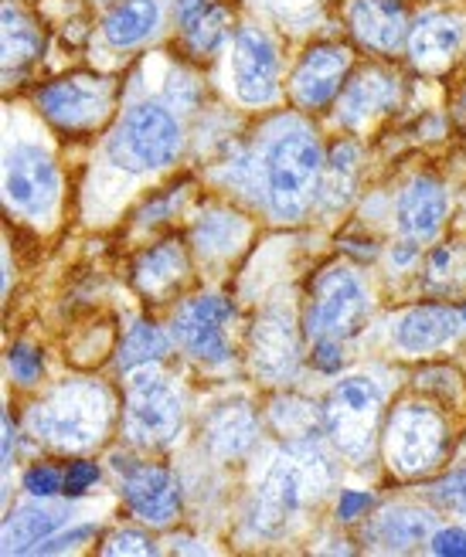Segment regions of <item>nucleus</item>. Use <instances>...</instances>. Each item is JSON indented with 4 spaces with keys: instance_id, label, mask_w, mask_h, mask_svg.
Listing matches in <instances>:
<instances>
[{
    "instance_id": "obj_34",
    "label": "nucleus",
    "mask_w": 466,
    "mask_h": 557,
    "mask_svg": "<svg viewBox=\"0 0 466 557\" xmlns=\"http://www.w3.org/2000/svg\"><path fill=\"white\" fill-rule=\"evenodd\" d=\"M11 371H14V377L21 384H35L41 377V371H45V360L32 344H17L11 350Z\"/></svg>"
},
{
    "instance_id": "obj_41",
    "label": "nucleus",
    "mask_w": 466,
    "mask_h": 557,
    "mask_svg": "<svg viewBox=\"0 0 466 557\" xmlns=\"http://www.w3.org/2000/svg\"><path fill=\"white\" fill-rule=\"evenodd\" d=\"M314 364L320 371H338L344 364V357L338 350V341H317V350H314Z\"/></svg>"
},
{
    "instance_id": "obj_38",
    "label": "nucleus",
    "mask_w": 466,
    "mask_h": 557,
    "mask_svg": "<svg viewBox=\"0 0 466 557\" xmlns=\"http://www.w3.org/2000/svg\"><path fill=\"white\" fill-rule=\"evenodd\" d=\"M432 554H453V557H463L466 554V531L459 527H446V531H436L432 541H429Z\"/></svg>"
},
{
    "instance_id": "obj_23",
    "label": "nucleus",
    "mask_w": 466,
    "mask_h": 557,
    "mask_svg": "<svg viewBox=\"0 0 466 557\" xmlns=\"http://www.w3.org/2000/svg\"><path fill=\"white\" fill-rule=\"evenodd\" d=\"M177 27L195 54H211L229 35V11L211 0H174Z\"/></svg>"
},
{
    "instance_id": "obj_35",
    "label": "nucleus",
    "mask_w": 466,
    "mask_h": 557,
    "mask_svg": "<svg viewBox=\"0 0 466 557\" xmlns=\"http://www.w3.org/2000/svg\"><path fill=\"white\" fill-rule=\"evenodd\" d=\"M432 496L440 499V504L453 513H466V469L463 472H453L443 483L432 486Z\"/></svg>"
},
{
    "instance_id": "obj_45",
    "label": "nucleus",
    "mask_w": 466,
    "mask_h": 557,
    "mask_svg": "<svg viewBox=\"0 0 466 557\" xmlns=\"http://www.w3.org/2000/svg\"><path fill=\"white\" fill-rule=\"evenodd\" d=\"M463 317H466V306H463Z\"/></svg>"
},
{
    "instance_id": "obj_1",
    "label": "nucleus",
    "mask_w": 466,
    "mask_h": 557,
    "mask_svg": "<svg viewBox=\"0 0 466 557\" xmlns=\"http://www.w3.org/2000/svg\"><path fill=\"white\" fill-rule=\"evenodd\" d=\"M331 486V462L314 438H296L259 483L253 523L259 534H283L290 520Z\"/></svg>"
},
{
    "instance_id": "obj_14",
    "label": "nucleus",
    "mask_w": 466,
    "mask_h": 557,
    "mask_svg": "<svg viewBox=\"0 0 466 557\" xmlns=\"http://www.w3.org/2000/svg\"><path fill=\"white\" fill-rule=\"evenodd\" d=\"M116 462L123 472V499L130 504V510L154 527L174 523L181 510V493L171 480V472L160 466H136V462L123 466V459Z\"/></svg>"
},
{
    "instance_id": "obj_28",
    "label": "nucleus",
    "mask_w": 466,
    "mask_h": 557,
    "mask_svg": "<svg viewBox=\"0 0 466 557\" xmlns=\"http://www.w3.org/2000/svg\"><path fill=\"white\" fill-rule=\"evenodd\" d=\"M354 184H358V147L338 144L331 160H327V166H323L317 205L327 208V211L344 208L354 198Z\"/></svg>"
},
{
    "instance_id": "obj_42",
    "label": "nucleus",
    "mask_w": 466,
    "mask_h": 557,
    "mask_svg": "<svg viewBox=\"0 0 466 557\" xmlns=\"http://www.w3.org/2000/svg\"><path fill=\"white\" fill-rule=\"evenodd\" d=\"M416 259H419V245H416L413 238H405L402 245L392 248V262H395L398 269H405L408 262H416Z\"/></svg>"
},
{
    "instance_id": "obj_36",
    "label": "nucleus",
    "mask_w": 466,
    "mask_h": 557,
    "mask_svg": "<svg viewBox=\"0 0 466 557\" xmlns=\"http://www.w3.org/2000/svg\"><path fill=\"white\" fill-rule=\"evenodd\" d=\"M96 480H99V466L96 462H72L69 476H65V493L69 496H82Z\"/></svg>"
},
{
    "instance_id": "obj_29",
    "label": "nucleus",
    "mask_w": 466,
    "mask_h": 557,
    "mask_svg": "<svg viewBox=\"0 0 466 557\" xmlns=\"http://www.w3.org/2000/svg\"><path fill=\"white\" fill-rule=\"evenodd\" d=\"M41 32H38V24L27 17L24 11H17L14 4L4 8V72L11 75L14 65L24 69V65H32L38 54H41Z\"/></svg>"
},
{
    "instance_id": "obj_44",
    "label": "nucleus",
    "mask_w": 466,
    "mask_h": 557,
    "mask_svg": "<svg viewBox=\"0 0 466 557\" xmlns=\"http://www.w3.org/2000/svg\"><path fill=\"white\" fill-rule=\"evenodd\" d=\"M277 8H290V11H296V8H304V4H314V0H272Z\"/></svg>"
},
{
    "instance_id": "obj_43",
    "label": "nucleus",
    "mask_w": 466,
    "mask_h": 557,
    "mask_svg": "<svg viewBox=\"0 0 466 557\" xmlns=\"http://www.w3.org/2000/svg\"><path fill=\"white\" fill-rule=\"evenodd\" d=\"M11 453H14V418L4 414V462H11Z\"/></svg>"
},
{
    "instance_id": "obj_11",
    "label": "nucleus",
    "mask_w": 466,
    "mask_h": 557,
    "mask_svg": "<svg viewBox=\"0 0 466 557\" xmlns=\"http://www.w3.org/2000/svg\"><path fill=\"white\" fill-rule=\"evenodd\" d=\"M235 320V306L225 296H201L191 299L174 320V333L181 347L208 368L232 364L229 323Z\"/></svg>"
},
{
    "instance_id": "obj_40",
    "label": "nucleus",
    "mask_w": 466,
    "mask_h": 557,
    "mask_svg": "<svg viewBox=\"0 0 466 557\" xmlns=\"http://www.w3.org/2000/svg\"><path fill=\"white\" fill-rule=\"evenodd\" d=\"M375 504L371 493H358V490H344L341 504H338V517L341 520H358L368 507Z\"/></svg>"
},
{
    "instance_id": "obj_18",
    "label": "nucleus",
    "mask_w": 466,
    "mask_h": 557,
    "mask_svg": "<svg viewBox=\"0 0 466 557\" xmlns=\"http://www.w3.org/2000/svg\"><path fill=\"white\" fill-rule=\"evenodd\" d=\"M296 360H299V341L290 317L286 313L262 317L253 330V371L269 384H280L296 374Z\"/></svg>"
},
{
    "instance_id": "obj_39",
    "label": "nucleus",
    "mask_w": 466,
    "mask_h": 557,
    "mask_svg": "<svg viewBox=\"0 0 466 557\" xmlns=\"http://www.w3.org/2000/svg\"><path fill=\"white\" fill-rule=\"evenodd\" d=\"M96 534V527H75L72 534H62V537H48V541H41L32 554H59V550H69V547H75V544H82V541H89Z\"/></svg>"
},
{
    "instance_id": "obj_13",
    "label": "nucleus",
    "mask_w": 466,
    "mask_h": 557,
    "mask_svg": "<svg viewBox=\"0 0 466 557\" xmlns=\"http://www.w3.org/2000/svg\"><path fill=\"white\" fill-rule=\"evenodd\" d=\"M347 72H351V48L314 45L304 59H299L290 78V99L299 109H323L334 96H341Z\"/></svg>"
},
{
    "instance_id": "obj_24",
    "label": "nucleus",
    "mask_w": 466,
    "mask_h": 557,
    "mask_svg": "<svg viewBox=\"0 0 466 557\" xmlns=\"http://www.w3.org/2000/svg\"><path fill=\"white\" fill-rule=\"evenodd\" d=\"M436 534V520L419 507H389L371 527V537L385 550H416Z\"/></svg>"
},
{
    "instance_id": "obj_32",
    "label": "nucleus",
    "mask_w": 466,
    "mask_h": 557,
    "mask_svg": "<svg viewBox=\"0 0 466 557\" xmlns=\"http://www.w3.org/2000/svg\"><path fill=\"white\" fill-rule=\"evenodd\" d=\"M272 422H277V429L283 435H290L293 442L314 438L317 429L323 425V411L307 401H277V408H272Z\"/></svg>"
},
{
    "instance_id": "obj_9",
    "label": "nucleus",
    "mask_w": 466,
    "mask_h": 557,
    "mask_svg": "<svg viewBox=\"0 0 466 557\" xmlns=\"http://www.w3.org/2000/svg\"><path fill=\"white\" fill-rule=\"evenodd\" d=\"M450 432L443 414L429 405H402L392 411L385 429V456L398 476H422L443 462Z\"/></svg>"
},
{
    "instance_id": "obj_25",
    "label": "nucleus",
    "mask_w": 466,
    "mask_h": 557,
    "mask_svg": "<svg viewBox=\"0 0 466 557\" xmlns=\"http://www.w3.org/2000/svg\"><path fill=\"white\" fill-rule=\"evenodd\" d=\"M195 245L205 259H229L249 242V221L235 211L211 208L195 221Z\"/></svg>"
},
{
    "instance_id": "obj_22",
    "label": "nucleus",
    "mask_w": 466,
    "mask_h": 557,
    "mask_svg": "<svg viewBox=\"0 0 466 557\" xmlns=\"http://www.w3.org/2000/svg\"><path fill=\"white\" fill-rule=\"evenodd\" d=\"M256 432H259L256 414L249 411V405L238 401V405H222L211 411L208 425H205V442H208L211 456L232 459V456H242L253 449Z\"/></svg>"
},
{
    "instance_id": "obj_8",
    "label": "nucleus",
    "mask_w": 466,
    "mask_h": 557,
    "mask_svg": "<svg viewBox=\"0 0 466 557\" xmlns=\"http://www.w3.org/2000/svg\"><path fill=\"white\" fill-rule=\"evenodd\" d=\"M120 86L106 75H65L35 92L41 113L65 133H96L116 109Z\"/></svg>"
},
{
    "instance_id": "obj_4",
    "label": "nucleus",
    "mask_w": 466,
    "mask_h": 557,
    "mask_svg": "<svg viewBox=\"0 0 466 557\" xmlns=\"http://www.w3.org/2000/svg\"><path fill=\"white\" fill-rule=\"evenodd\" d=\"M181 147L184 129L171 109L160 102H140L130 109L116 136L109 139V157L130 174H147L171 166L181 157Z\"/></svg>"
},
{
    "instance_id": "obj_5",
    "label": "nucleus",
    "mask_w": 466,
    "mask_h": 557,
    "mask_svg": "<svg viewBox=\"0 0 466 557\" xmlns=\"http://www.w3.org/2000/svg\"><path fill=\"white\" fill-rule=\"evenodd\" d=\"M181 395L157 364L133 368L126 377V414L123 432L140 449H163L181 429Z\"/></svg>"
},
{
    "instance_id": "obj_26",
    "label": "nucleus",
    "mask_w": 466,
    "mask_h": 557,
    "mask_svg": "<svg viewBox=\"0 0 466 557\" xmlns=\"http://www.w3.org/2000/svg\"><path fill=\"white\" fill-rule=\"evenodd\" d=\"M160 24L157 0H123L102 21V35L113 48H136L147 41Z\"/></svg>"
},
{
    "instance_id": "obj_16",
    "label": "nucleus",
    "mask_w": 466,
    "mask_h": 557,
    "mask_svg": "<svg viewBox=\"0 0 466 557\" xmlns=\"http://www.w3.org/2000/svg\"><path fill=\"white\" fill-rule=\"evenodd\" d=\"M463 330H466L463 310H453V306H416V310H408L395 320L392 341L405 354H432L453 344Z\"/></svg>"
},
{
    "instance_id": "obj_7",
    "label": "nucleus",
    "mask_w": 466,
    "mask_h": 557,
    "mask_svg": "<svg viewBox=\"0 0 466 557\" xmlns=\"http://www.w3.org/2000/svg\"><path fill=\"white\" fill-rule=\"evenodd\" d=\"M368 313L371 296L354 269L334 265L317 275L307 306V330L314 341H347L365 326Z\"/></svg>"
},
{
    "instance_id": "obj_2",
    "label": "nucleus",
    "mask_w": 466,
    "mask_h": 557,
    "mask_svg": "<svg viewBox=\"0 0 466 557\" xmlns=\"http://www.w3.org/2000/svg\"><path fill=\"white\" fill-rule=\"evenodd\" d=\"M109 414H113V401H109L99 384L69 381L32 408L27 425H32L38 442H45L48 449L82 453L102 442L109 429Z\"/></svg>"
},
{
    "instance_id": "obj_33",
    "label": "nucleus",
    "mask_w": 466,
    "mask_h": 557,
    "mask_svg": "<svg viewBox=\"0 0 466 557\" xmlns=\"http://www.w3.org/2000/svg\"><path fill=\"white\" fill-rule=\"evenodd\" d=\"M24 490L38 496V499H51V496H59L65 490V480H62V472L59 469H51V466H35V469H27V476H24Z\"/></svg>"
},
{
    "instance_id": "obj_10",
    "label": "nucleus",
    "mask_w": 466,
    "mask_h": 557,
    "mask_svg": "<svg viewBox=\"0 0 466 557\" xmlns=\"http://www.w3.org/2000/svg\"><path fill=\"white\" fill-rule=\"evenodd\" d=\"M59 190H62L59 166H54V160L41 147L21 144L8 153L4 198H8L11 211H17L24 218H35V221H45L54 211Z\"/></svg>"
},
{
    "instance_id": "obj_27",
    "label": "nucleus",
    "mask_w": 466,
    "mask_h": 557,
    "mask_svg": "<svg viewBox=\"0 0 466 557\" xmlns=\"http://www.w3.org/2000/svg\"><path fill=\"white\" fill-rule=\"evenodd\" d=\"M65 513L45 507H21L4 520V550L8 554H32L41 541H48L62 527Z\"/></svg>"
},
{
    "instance_id": "obj_12",
    "label": "nucleus",
    "mask_w": 466,
    "mask_h": 557,
    "mask_svg": "<svg viewBox=\"0 0 466 557\" xmlns=\"http://www.w3.org/2000/svg\"><path fill=\"white\" fill-rule=\"evenodd\" d=\"M232 82L245 106H269L280 96V59L269 35L242 27L232 41Z\"/></svg>"
},
{
    "instance_id": "obj_30",
    "label": "nucleus",
    "mask_w": 466,
    "mask_h": 557,
    "mask_svg": "<svg viewBox=\"0 0 466 557\" xmlns=\"http://www.w3.org/2000/svg\"><path fill=\"white\" fill-rule=\"evenodd\" d=\"M426 286L432 293H456L466 286V242L436 245L426 259Z\"/></svg>"
},
{
    "instance_id": "obj_20",
    "label": "nucleus",
    "mask_w": 466,
    "mask_h": 557,
    "mask_svg": "<svg viewBox=\"0 0 466 557\" xmlns=\"http://www.w3.org/2000/svg\"><path fill=\"white\" fill-rule=\"evenodd\" d=\"M463 45L459 21L446 14H426L413 32H408V54L422 72H443L453 65Z\"/></svg>"
},
{
    "instance_id": "obj_19",
    "label": "nucleus",
    "mask_w": 466,
    "mask_h": 557,
    "mask_svg": "<svg viewBox=\"0 0 466 557\" xmlns=\"http://www.w3.org/2000/svg\"><path fill=\"white\" fill-rule=\"evenodd\" d=\"M395 218H398V232L405 238L429 242L436 232L443 228V218H446V190H443V184L436 177H429V174H419L416 181H408V187L402 190V198H398Z\"/></svg>"
},
{
    "instance_id": "obj_3",
    "label": "nucleus",
    "mask_w": 466,
    "mask_h": 557,
    "mask_svg": "<svg viewBox=\"0 0 466 557\" xmlns=\"http://www.w3.org/2000/svg\"><path fill=\"white\" fill-rule=\"evenodd\" d=\"M323 166L320 139L310 129H286L272 139L266 153V198L272 214L283 221L304 218L320 194Z\"/></svg>"
},
{
    "instance_id": "obj_31",
    "label": "nucleus",
    "mask_w": 466,
    "mask_h": 557,
    "mask_svg": "<svg viewBox=\"0 0 466 557\" xmlns=\"http://www.w3.org/2000/svg\"><path fill=\"white\" fill-rule=\"evenodd\" d=\"M168 350H171V341L163 337V330L140 320V323L130 326L126 341L120 347V368L133 371V368H144V364H157V360L168 357Z\"/></svg>"
},
{
    "instance_id": "obj_21",
    "label": "nucleus",
    "mask_w": 466,
    "mask_h": 557,
    "mask_svg": "<svg viewBox=\"0 0 466 557\" xmlns=\"http://www.w3.org/2000/svg\"><path fill=\"white\" fill-rule=\"evenodd\" d=\"M187 275V252L181 242H160L136 259L133 265V283L147 299L160 302L168 299Z\"/></svg>"
},
{
    "instance_id": "obj_17",
    "label": "nucleus",
    "mask_w": 466,
    "mask_h": 557,
    "mask_svg": "<svg viewBox=\"0 0 466 557\" xmlns=\"http://www.w3.org/2000/svg\"><path fill=\"white\" fill-rule=\"evenodd\" d=\"M347 24L365 48L395 54L408 41V14L398 0H351Z\"/></svg>"
},
{
    "instance_id": "obj_37",
    "label": "nucleus",
    "mask_w": 466,
    "mask_h": 557,
    "mask_svg": "<svg viewBox=\"0 0 466 557\" xmlns=\"http://www.w3.org/2000/svg\"><path fill=\"white\" fill-rule=\"evenodd\" d=\"M102 550L106 554H154V544L147 537H140V534L120 531V534H113V537L106 541Z\"/></svg>"
},
{
    "instance_id": "obj_6",
    "label": "nucleus",
    "mask_w": 466,
    "mask_h": 557,
    "mask_svg": "<svg viewBox=\"0 0 466 557\" xmlns=\"http://www.w3.org/2000/svg\"><path fill=\"white\" fill-rule=\"evenodd\" d=\"M381 408L385 392L371 377H344L323 405V429L347 459L361 462L375 445Z\"/></svg>"
},
{
    "instance_id": "obj_15",
    "label": "nucleus",
    "mask_w": 466,
    "mask_h": 557,
    "mask_svg": "<svg viewBox=\"0 0 466 557\" xmlns=\"http://www.w3.org/2000/svg\"><path fill=\"white\" fill-rule=\"evenodd\" d=\"M402 96V82L385 69H361L338 96V120L347 129H365L378 116H385Z\"/></svg>"
}]
</instances>
